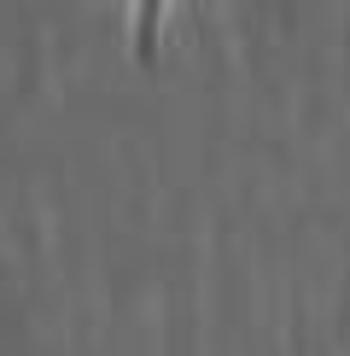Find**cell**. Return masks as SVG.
I'll use <instances>...</instances> for the list:
<instances>
[{
  "mask_svg": "<svg viewBox=\"0 0 350 356\" xmlns=\"http://www.w3.org/2000/svg\"><path fill=\"white\" fill-rule=\"evenodd\" d=\"M169 18H175V0H128V53L135 65H158L164 53V35H169Z\"/></svg>",
  "mask_w": 350,
  "mask_h": 356,
  "instance_id": "obj_1",
  "label": "cell"
}]
</instances>
